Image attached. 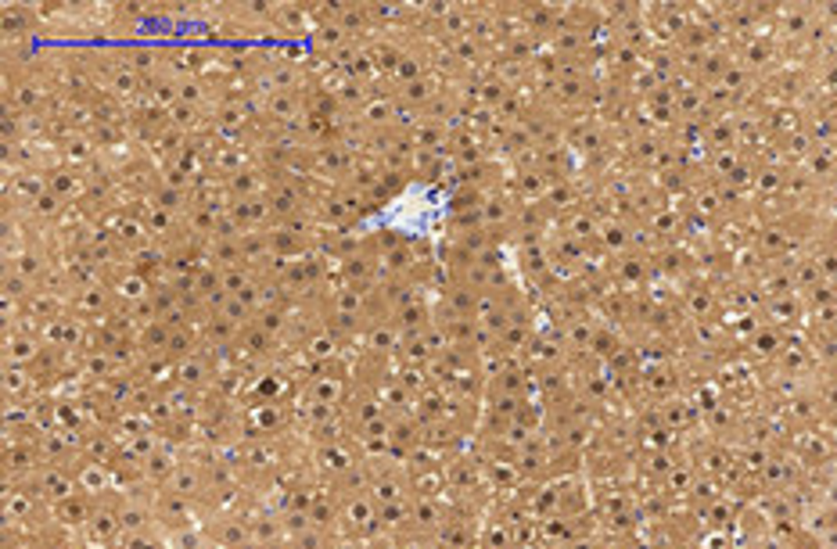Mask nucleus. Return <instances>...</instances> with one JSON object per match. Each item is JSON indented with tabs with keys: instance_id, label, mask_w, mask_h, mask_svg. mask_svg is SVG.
<instances>
[{
	"instance_id": "nucleus-1",
	"label": "nucleus",
	"mask_w": 837,
	"mask_h": 549,
	"mask_svg": "<svg viewBox=\"0 0 837 549\" xmlns=\"http://www.w3.org/2000/svg\"><path fill=\"white\" fill-rule=\"evenodd\" d=\"M40 338H44L47 349L65 352V356H83V352L91 349V327H87V320H80V316H73V313H65V316H58V320L44 323V327H40Z\"/></svg>"
},
{
	"instance_id": "nucleus-2",
	"label": "nucleus",
	"mask_w": 837,
	"mask_h": 549,
	"mask_svg": "<svg viewBox=\"0 0 837 549\" xmlns=\"http://www.w3.org/2000/svg\"><path fill=\"white\" fill-rule=\"evenodd\" d=\"M29 492H33L36 499H44V503H51V506H54V503H62V499L76 496V492H80V485H76L73 467H65V463H44V467L33 474Z\"/></svg>"
},
{
	"instance_id": "nucleus-3",
	"label": "nucleus",
	"mask_w": 837,
	"mask_h": 549,
	"mask_svg": "<svg viewBox=\"0 0 837 549\" xmlns=\"http://www.w3.org/2000/svg\"><path fill=\"white\" fill-rule=\"evenodd\" d=\"M108 291H112L115 309H133L137 302L151 298L155 280H148V276L137 274V270H130V266H119V270H112V274H108Z\"/></svg>"
},
{
	"instance_id": "nucleus-4",
	"label": "nucleus",
	"mask_w": 837,
	"mask_h": 549,
	"mask_svg": "<svg viewBox=\"0 0 837 549\" xmlns=\"http://www.w3.org/2000/svg\"><path fill=\"white\" fill-rule=\"evenodd\" d=\"M44 338L40 331H25V327H11L4 338V366H36V360L44 356Z\"/></svg>"
},
{
	"instance_id": "nucleus-5",
	"label": "nucleus",
	"mask_w": 837,
	"mask_h": 549,
	"mask_svg": "<svg viewBox=\"0 0 837 549\" xmlns=\"http://www.w3.org/2000/svg\"><path fill=\"white\" fill-rule=\"evenodd\" d=\"M216 370H219V366L212 363L209 349H205V352H194V356H187V360H180V363L173 366V384H180L187 391H198V395H201L205 388H212Z\"/></svg>"
},
{
	"instance_id": "nucleus-6",
	"label": "nucleus",
	"mask_w": 837,
	"mask_h": 549,
	"mask_svg": "<svg viewBox=\"0 0 837 549\" xmlns=\"http://www.w3.org/2000/svg\"><path fill=\"white\" fill-rule=\"evenodd\" d=\"M83 539L93 543V546H115L122 539V521H119V506L112 503H93V514L83 528Z\"/></svg>"
},
{
	"instance_id": "nucleus-7",
	"label": "nucleus",
	"mask_w": 837,
	"mask_h": 549,
	"mask_svg": "<svg viewBox=\"0 0 837 549\" xmlns=\"http://www.w3.org/2000/svg\"><path fill=\"white\" fill-rule=\"evenodd\" d=\"M51 101V87L36 76H11L7 80V108L11 111H44V104Z\"/></svg>"
},
{
	"instance_id": "nucleus-8",
	"label": "nucleus",
	"mask_w": 837,
	"mask_h": 549,
	"mask_svg": "<svg viewBox=\"0 0 837 549\" xmlns=\"http://www.w3.org/2000/svg\"><path fill=\"white\" fill-rule=\"evenodd\" d=\"M151 503H155V521L166 528V535H170V532H180V528H190V525H194V503L180 499L177 492H166V488H159Z\"/></svg>"
},
{
	"instance_id": "nucleus-9",
	"label": "nucleus",
	"mask_w": 837,
	"mask_h": 549,
	"mask_svg": "<svg viewBox=\"0 0 837 549\" xmlns=\"http://www.w3.org/2000/svg\"><path fill=\"white\" fill-rule=\"evenodd\" d=\"M166 492H177L187 503H198L201 496H209V477H205V467L198 459H180V467L173 470V477L162 485Z\"/></svg>"
},
{
	"instance_id": "nucleus-10",
	"label": "nucleus",
	"mask_w": 837,
	"mask_h": 549,
	"mask_svg": "<svg viewBox=\"0 0 837 549\" xmlns=\"http://www.w3.org/2000/svg\"><path fill=\"white\" fill-rule=\"evenodd\" d=\"M73 474H76V485L83 496H91L93 503H101L112 488H115V470L108 463H93V459H80L73 463Z\"/></svg>"
},
{
	"instance_id": "nucleus-11",
	"label": "nucleus",
	"mask_w": 837,
	"mask_h": 549,
	"mask_svg": "<svg viewBox=\"0 0 837 549\" xmlns=\"http://www.w3.org/2000/svg\"><path fill=\"white\" fill-rule=\"evenodd\" d=\"M112 309H115V302H112L108 284H93V287H83V291L69 294V313L80 316V320H101Z\"/></svg>"
},
{
	"instance_id": "nucleus-12",
	"label": "nucleus",
	"mask_w": 837,
	"mask_h": 549,
	"mask_svg": "<svg viewBox=\"0 0 837 549\" xmlns=\"http://www.w3.org/2000/svg\"><path fill=\"white\" fill-rule=\"evenodd\" d=\"M91 514H93V499L91 496H83V492H76V496H69V499H62V503L51 506V521H54L58 528H76V532L87 528Z\"/></svg>"
},
{
	"instance_id": "nucleus-13",
	"label": "nucleus",
	"mask_w": 837,
	"mask_h": 549,
	"mask_svg": "<svg viewBox=\"0 0 837 549\" xmlns=\"http://www.w3.org/2000/svg\"><path fill=\"white\" fill-rule=\"evenodd\" d=\"M338 274H342L346 284H353V287L371 284L374 276H377V252H371V245L364 241L360 252H353V255H346V259L338 263Z\"/></svg>"
},
{
	"instance_id": "nucleus-14",
	"label": "nucleus",
	"mask_w": 837,
	"mask_h": 549,
	"mask_svg": "<svg viewBox=\"0 0 837 549\" xmlns=\"http://www.w3.org/2000/svg\"><path fill=\"white\" fill-rule=\"evenodd\" d=\"M112 438H115V446L122 449V446H130L133 438H141V435H148V431H155V420L148 417V413H133V409H126V413H119L115 420H108V428H104Z\"/></svg>"
},
{
	"instance_id": "nucleus-15",
	"label": "nucleus",
	"mask_w": 837,
	"mask_h": 549,
	"mask_svg": "<svg viewBox=\"0 0 837 549\" xmlns=\"http://www.w3.org/2000/svg\"><path fill=\"white\" fill-rule=\"evenodd\" d=\"M36 388H40V380L29 366H4V399L7 402H33Z\"/></svg>"
},
{
	"instance_id": "nucleus-16",
	"label": "nucleus",
	"mask_w": 837,
	"mask_h": 549,
	"mask_svg": "<svg viewBox=\"0 0 837 549\" xmlns=\"http://www.w3.org/2000/svg\"><path fill=\"white\" fill-rule=\"evenodd\" d=\"M209 539L223 549H238L252 543V525L245 517H219L209 525Z\"/></svg>"
},
{
	"instance_id": "nucleus-17",
	"label": "nucleus",
	"mask_w": 837,
	"mask_h": 549,
	"mask_svg": "<svg viewBox=\"0 0 837 549\" xmlns=\"http://www.w3.org/2000/svg\"><path fill=\"white\" fill-rule=\"evenodd\" d=\"M40 499L29 492V488H7V499H4V521L7 525H29L36 517V506Z\"/></svg>"
},
{
	"instance_id": "nucleus-18",
	"label": "nucleus",
	"mask_w": 837,
	"mask_h": 549,
	"mask_svg": "<svg viewBox=\"0 0 837 549\" xmlns=\"http://www.w3.org/2000/svg\"><path fill=\"white\" fill-rule=\"evenodd\" d=\"M180 467V457H177V449L170 446V442H162V449L155 453V457L144 463V485H155V488H162L170 477H173V470Z\"/></svg>"
},
{
	"instance_id": "nucleus-19",
	"label": "nucleus",
	"mask_w": 837,
	"mask_h": 549,
	"mask_svg": "<svg viewBox=\"0 0 837 549\" xmlns=\"http://www.w3.org/2000/svg\"><path fill=\"white\" fill-rule=\"evenodd\" d=\"M399 327L395 323H388V320H374V323H367V334H364V345H367V352L371 356H384V352H392V349H399Z\"/></svg>"
},
{
	"instance_id": "nucleus-20",
	"label": "nucleus",
	"mask_w": 837,
	"mask_h": 549,
	"mask_svg": "<svg viewBox=\"0 0 837 549\" xmlns=\"http://www.w3.org/2000/svg\"><path fill=\"white\" fill-rule=\"evenodd\" d=\"M170 338H173V327L170 323H151V327H144V331H137V349H141V356L148 360V356H166L170 352Z\"/></svg>"
},
{
	"instance_id": "nucleus-21",
	"label": "nucleus",
	"mask_w": 837,
	"mask_h": 549,
	"mask_svg": "<svg viewBox=\"0 0 837 549\" xmlns=\"http://www.w3.org/2000/svg\"><path fill=\"white\" fill-rule=\"evenodd\" d=\"M270 25L280 29V33H287V36H302V33L309 29V7H306V4H298V7H291V4H277V7H274Z\"/></svg>"
},
{
	"instance_id": "nucleus-22",
	"label": "nucleus",
	"mask_w": 837,
	"mask_h": 549,
	"mask_svg": "<svg viewBox=\"0 0 837 549\" xmlns=\"http://www.w3.org/2000/svg\"><path fill=\"white\" fill-rule=\"evenodd\" d=\"M306 395H309V402L342 406V399H346V384H342V377H331V373H316V377L309 380Z\"/></svg>"
},
{
	"instance_id": "nucleus-23",
	"label": "nucleus",
	"mask_w": 837,
	"mask_h": 549,
	"mask_svg": "<svg viewBox=\"0 0 837 549\" xmlns=\"http://www.w3.org/2000/svg\"><path fill=\"white\" fill-rule=\"evenodd\" d=\"M353 463H360V459L349 457V446H346V442H342V446H316V470L327 474L331 481H335L342 470H349Z\"/></svg>"
},
{
	"instance_id": "nucleus-24",
	"label": "nucleus",
	"mask_w": 837,
	"mask_h": 549,
	"mask_svg": "<svg viewBox=\"0 0 837 549\" xmlns=\"http://www.w3.org/2000/svg\"><path fill=\"white\" fill-rule=\"evenodd\" d=\"M234 349H238V356H241V360H267V356H270V349H274V338L252 323V327H245V331H241V338H238V345H234Z\"/></svg>"
},
{
	"instance_id": "nucleus-25",
	"label": "nucleus",
	"mask_w": 837,
	"mask_h": 549,
	"mask_svg": "<svg viewBox=\"0 0 837 549\" xmlns=\"http://www.w3.org/2000/svg\"><path fill=\"white\" fill-rule=\"evenodd\" d=\"M381 417H388V413H384V402H381L377 391H360V395L353 399V406H349V420H353L356 428H367V424L381 420Z\"/></svg>"
},
{
	"instance_id": "nucleus-26",
	"label": "nucleus",
	"mask_w": 837,
	"mask_h": 549,
	"mask_svg": "<svg viewBox=\"0 0 837 549\" xmlns=\"http://www.w3.org/2000/svg\"><path fill=\"white\" fill-rule=\"evenodd\" d=\"M371 496L377 506H388V503H403L406 496V481L399 474H374V485H371Z\"/></svg>"
},
{
	"instance_id": "nucleus-27",
	"label": "nucleus",
	"mask_w": 837,
	"mask_h": 549,
	"mask_svg": "<svg viewBox=\"0 0 837 549\" xmlns=\"http://www.w3.org/2000/svg\"><path fill=\"white\" fill-rule=\"evenodd\" d=\"M364 305H367V291L364 287H353V284H342L335 294H331V313H346V316H364Z\"/></svg>"
},
{
	"instance_id": "nucleus-28",
	"label": "nucleus",
	"mask_w": 837,
	"mask_h": 549,
	"mask_svg": "<svg viewBox=\"0 0 837 549\" xmlns=\"http://www.w3.org/2000/svg\"><path fill=\"white\" fill-rule=\"evenodd\" d=\"M346 43H349V33L342 25H316L313 29V47L324 54H338Z\"/></svg>"
},
{
	"instance_id": "nucleus-29",
	"label": "nucleus",
	"mask_w": 837,
	"mask_h": 549,
	"mask_svg": "<svg viewBox=\"0 0 837 549\" xmlns=\"http://www.w3.org/2000/svg\"><path fill=\"white\" fill-rule=\"evenodd\" d=\"M198 352V334H194V327L190 323H184V327H173V338H170V360L173 363H180V360H187V356H194Z\"/></svg>"
},
{
	"instance_id": "nucleus-30",
	"label": "nucleus",
	"mask_w": 837,
	"mask_h": 549,
	"mask_svg": "<svg viewBox=\"0 0 837 549\" xmlns=\"http://www.w3.org/2000/svg\"><path fill=\"white\" fill-rule=\"evenodd\" d=\"M395 327H399V334H406V338H417V334L424 331V305H421V302H410V305H403V309L395 313Z\"/></svg>"
},
{
	"instance_id": "nucleus-31",
	"label": "nucleus",
	"mask_w": 837,
	"mask_h": 549,
	"mask_svg": "<svg viewBox=\"0 0 837 549\" xmlns=\"http://www.w3.org/2000/svg\"><path fill=\"white\" fill-rule=\"evenodd\" d=\"M248 525H252V539L263 546H280V539H287L280 517H252Z\"/></svg>"
},
{
	"instance_id": "nucleus-32",
	"label": "nucleus",
	"mask_w": 837,
	"mask_h": 549,
	"mask_svg": "<svg viewBox=\"0 0 837 549\" xmlns=\"http://www.w3.org/2000/svg\"><path fill=\"white\" fill-rule=\"evenodd\" d=\"M252 420H256V431H252V435H270V431H277L280 428L284 413H280L277 402H256V406H252Z\"/></svg>"
},
{
	"instance_id": "nucleus-33",
	"label": "nucleus",
	"mask_w": 837,
	"mask_h": 549,
	"mask_svg": "<svg viewBox=\"0 0 837 549\" xmlns=\"http://www.w3.org/2000/svg\"><path fill=\"white\" fill-rule=\"evenodd\" d=\"M65 208H69V201H62L54 190H47L33 208H29V216L33 219H40V223H54V219H62L65 216Z\"/></svg>"
},
{
	"instance_id": "nucleus-34",
	"label": "nucleus",
	"mask_w": 837,
	"mask_h": 549,
	"mask_svg": "<svg viewBox=\"0 0 837 549\" xmlns=\"http://www.w3.org/2000/svg\"><path fill=\"white\" fill-rule=\"evenodd\" d=\"M209 532H201L198 525H190V528H180V532H170L166 535V546L170 549H209Z\"/></svg>"
},
{
	"instance_id": "nucleus-35",
	"label": "nucleus",
	"mask_w": 837,
	"mask_h": 549,
	"mask_svg": "<svg viewBox=\"0 0 837 549\" xmlns=\"http://www.w3.org/2000/svg\"><path fill=\"white\" fill-rule=\"evenodd\" d=\"M4 33H7V36H25V33H33V14H29L25 7H18V4L4 7Z\"/></svg>"
},
{
	"instance_id": "nucleus-36",
	"label": "nucleus",
	"mask_w": 837,
	"mask_h": 549,
	"mask_svg": "<svg viewBox=\"0 0 837 549\" xmlns=\"http://www.w3.org/2000/svg\"><path fill=\"white\" fill-rule=\"evenodd\" d=\"M338 345H342V342H338L335 334H327V331H324V334H309V338H306V352H309L313 360H320V363H324V360H331V356L338 352Z\"/></svg>"
},
{
	"instance_id": "nucleus-37",
	"label": "nucleus",
	"mask_w": 837,
	"mask_h": 549,
	"mask_svg": "<svg viewBox=\"0 0 837 549\" xmlns=\"http://www.w3.org/2000/svg\"><path fill=\"white\" fill-rule=\"evenodd\" d=\"M256 327L267 331L270 338H280V334L287 331V309H263V313L256 316Z\"/></svg>"
},
{
	"instance_id": "nucleus-38",
	"label": "nucleus",
	"mask_w": 837,
	"mask_h": 549,
	"mask_svg": "<svg viewBox=\"0 0 837 549\" xmlns=\"http://www.w3.org/2000/svg\"><path fill=\"white\" fill-rule=\"evenodd\" d=\"M410 521V506L406 503H388V506H377V525L381 528H399Z\"/></svg>"
},
{
	"instance_id": "nucleus-39",
	"label": "nucleus",
	"mask_w": 837,
	"mask_h": 549,
	"mask_svg": "<svg viewBox=\"0 0 837 549\" xmlns=\"http://www.w3.org/2000/svg\"><path fill=\"white\" fill-rule=\"evenodd\" d=\"M241 463L252 467V470H267V467H270V449H267L263 442L252 438V442L241 446Z\"/></svg>"
},
{
	"instance_id": "nucleus-40",
	"label": "nucleus",
	"mask_w": 837,
	"mask_h": 549,
	"mask_svg": "<svg viewBox=\"0 0 837 549\" xmlns=\"http://www.w3.org/2000/svg\"><path fill=\"white\" fill-rule=\"evenodd\" d=\"M377 395H381V402H384L388 409H403V406H410V391H406V384H403L399 377H395L384 391H377Z\"/></svg>"
},
{
	"instance_id": "nucleus-41",
	"label": "nucleus",
	"mask_w": 837,
	"mask_h": 549,
	"mask_svg": "<svg viewBox=\"0 0 837 549\" xmlns=\"http://www.w3.org/2000/svg\"><path fill=\"white\" fill-rule=\"evenodd\" d=\"M291 549H331V539H327L324 528H309V532L291 539Z\"/></svg>"
},
{
	"instance_id": "nucleus-42",
	"label": "nucleus",
	"mask_w": 837,
	"mask_h": 549,
	"mask_svg": "<svg viewBox=\"0 0 837 549\" xmlns=\"http://www.w3.org/2000/svg\"><path fill=\"white\" fill-rule=\"evenodd\" d=\"M432 97L428 91V80H414V83H403V101L406 104H424Z\"/></svg>"
}]
</instances>
